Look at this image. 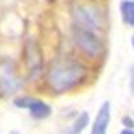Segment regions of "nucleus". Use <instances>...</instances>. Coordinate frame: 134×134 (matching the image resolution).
Here are the masks:
<instances>
[{"label":"nucleus","mask_w":134,"mask_h":134,"mask_svg":"<svg viewBox=\"0 0 134 134\" xmlns=\"http://www.w3.org/2000/svg\"><path fill=\"white\" fill-rule=\"evenodd\" d=\"M26 62H27V67L28 71L32 72H39L40 71V66H42V57H40V51L38 47H35L31 43L30 46H27L26 48Z\"/></svg>","instance_id":"7"},{"label":"nucleus","mask_w":134,"mask_h":134,"mask_svg":"<svg viewBox=\"0 0 134 134\" xmlns=\"http://www.w3.org/2000/svg\"><path fill=\"white\" fill-rule=\"evenodd\" d=\"M20 81L15 71L9 67H3L0 70V90L5 94H14L19 90Z\"/></svg>","instance_id":"6"},{"label":"nucleus","mask_w":134,"mask_h":134,"mask_svg":"<svg viewBox=\"0 0 134 134\" xmlns=\"http://www.w3.org/2000/svg\"><path fill=\"white\" fill-rule=\"evenodd\" d=\"M110 119H111V106L109 100H106L100 105V107L97 111L90 134H106Z\"/></svg>","instance_id":"5"},{"label":"nucleus","mask_w":134,"mask_h":134,"mask_svg":"<svg viewBox=\"0 0 134 134\" xmlns=\"http://www.w3.org/2000/svg\"><path fill=\"white\" fill-rule=\"evenodd\" d=\"M72 42L78 47V50L82 51L86 57L95 59L99 58L105 51V44L94 31L83 30L79 27H74L72 30Z\"/></svg>","instance_id":"3"},{"label":"nucleus","mask_w":134,"mask_h":134,"mask_svg":"<svg viewBox=\"0 0 134 134\" xmlns=\"http://www.w3.org/2000/svg\"><path fill=\"white\" fill-rule=\"evenodd\" d=\"M75 27L88 31H99L105 26L103 12L97 5L91 4H75L71 9Z\"/></svg>","instance_id":"2"},{"label":"nucleus","mask_w":134,"mask_h":134,"mask_svg":"<svg viewBox=\"0 0 134 134\" xmlns=\"http://www.w3.org/2000/svg\"><path fill=\"white\" fill-rule=\"evenodd\" d=\"M131 44H133V50H134V35H133V39H131Z\"/></svg>","instance_id":"13"},{"label":"nucleus","mask_w":134,"mask_h":134,"mask_svg":"<svg viewBox=\"0 0 134 134\" xmlns=\"http://www.w3.org/2000/svg\"><path fill=\"white\" fill-rule=\"evenodd\" d=\"M121 15L126 26L134 27V0H124L121 3Z\"/></svg>","instance_id":"9"},{"label":"nucleus","mask_w":134,"mask_h":134,"mask_svg":"<svg viewBox=\"0 0 134 134\" xmlns=\"http://www.w3.org/2000/svg\"><path fill=\"white\" fill-rule=\"evenodd\" d=\"M122 125L127 129H134V118L129 115H124L122 117Z\"/></svg>","instance_id":"10"},{"label":"nucleus","mask_w":134,"mask_h":134,"mask_svg":"<svg viewBox=\"0 0 134 134\" xmlns=\"http://www.w3.org/2000/svg\"><path fill=\"white\" fill-rule=\"evenodd\" d=\"M9 134H19V133H18V131H15V130H12V131H11Z\"/></svg>","instance_id":"14"},{"label":"nucleus","mask_w":134,"mask_h":134,"mask_svg":"<svg viewBox=\"0 0 134 134\" xmlns=\"http://www.w3.org/2000/svg\"><path fill=\"white\" fill-rule=\"evenodd\" d=\"M88 76L85 64L75 60H62L55 63L47 74V85L55 94H63L82 86Z\"/></svg>","instance_id":"1"},{"label":"nucleus","mask_w":134,"mask_h":134,"mask_svg":"<svg viewBox=\"0 0 134 134\" xmlns=\"http://www.w3.org/2000/svg\"><path fill=\"white\" fill-rule=\"evenodd\" d=\"M129 87H130V91L134 95V64L130 69V82H129Z\"/></svg>","instance_id":"11"},{"label":"nucleus","mask_w":134,"mask_h":134,"mask_svg":"<svg viewBox=\"0 0 134 134\" xmlns=\"http://www.w3.org/2000/svg\"><path fill=\"white\" fill-rule=\"evenodd\" d=\"M14 105L19 109H26L30 111V115L34 119H46L51 115L52 109L43 99L31 97V95H20L14 99Z\"/></svg>","instance_id":"4"},{"label":"nucleus","mask_w":134,"mask_h":134,"mask_svg":"<svg viewBox=\"0 0 134 134\" xmlns=\"http://www.w3.org/2000/svg\"><path fill=\"white\" fill-rule=\"evenodd\" d=\"M90 124V114L87 111H82V113L76 117V119L71 124V126L67 130V134H81L87 125Z\"/></svg>","instance_id":"8"},{"label":"nucleus","mask_w":134,"mask_h":134,"mask_svg":"<svg viewBox=\"0 0 134 134\" xmlns=\"http://www.w3.org/2000/svg\"><path fill=\"white\" fill-rule=\"evenodd\" d=\"M119 134H134V129H127V127H125V129L121 130Z\"/></svg>","instance_id":"12"}]
</instances>
